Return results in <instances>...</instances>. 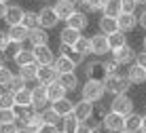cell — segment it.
<instances>
[{"instance_id": "3", "label": "cell", "mask_w": 146, "mask_h": 133, "mask_svg": "<svg viewBox=\"0 0 146 133\" xmlns=\"http://www.w3.org/2000/svg\"><path fill=\"white\" fill-rule=\"evenodd\" d=\"M110 110L117 112V114H121V116H129V114L133 112V99H131L127 93L114 95L112 101H110Z\"/></svg>"}, {"instance_id": "20", "label": "cell", "mask_w": 146, "mask_h": 133, "mask_svg": "<svg viewBox=\"0 0 146 133\" xmlns=\"http://www.w3.org/2000/svg\"><path fill=\"white\" fill-rule=\"evenodd\" d=\"M83 36V34L78 32V30H74V28H64L62 32H59V44H66V47H74L76 44V40Z\"/></svg>"}, {"instance_id": "33", "label": "cell", "mask_w": 146, "mask_h": 133, "mask_svg": "<svg viewBox=\"0 0 146 133\" xmlns=\"http://www.w3.org/2000/svg\"><path fill=\"white\" fill-rule=\"evenodd\" d=\"M72 49H74V51H78V53H80V55H85V57H87V55H91V38L80 36Z\"/></svg>"}, {"instance_id": "25", "label": "cell", "mask_w": 146, "mask_h": 133, "mask_svg": "<svg viewBox=\"0 0 146 133\" xmlns=\"http://www.w3.org/2000/svg\"><path fill=\"white\" fill-rule=\"evenodd\" d=\"M125 131H129V133H140L142 131V114L131 112L129 116H125Z\"/></svg>"}, {"instance_id": "14", "label": "cell", "mask_w": 146, "mask_h": 133, "mask_svg": "<svg viewBox=\"0 0 146 133\" xmlns=\"http://www.w3.org/2000/svg\"><path fill=\"white\" fill-rule=\"evenodd\" d=\"M23 15H26V11H23L19 4H9L7 15H4V21H7V25H19L23 21Z\"/></svg>"}, {"instance_id": "41", "label": "cell", "mask_w": 146, "mask_h": 133, "mask_svg": "<svg viewBox=\"0 0 146 133\" xmlns=\"http://www.w3.org/2000/svg\"><path fill=\"white\" fill-rule=\"evenodd\" d=\"M23 87H26V80H23V78H21V76H19V74H17V76H15V78L11 80V85H9V87H7V89H9V91H11V93H15V91H19V89H23Z\"/></svg>"}, {"instance_id": "16", "label": "cell", "mask_w": 146, "mask_h": 133, "mask_svg": "<svg viewBox=\"0 0 146 133\" xmlns=\"http://www.w3.org/2000/svg\"><path fill=\"white\" fill-rule=\"evenodd\" d=\"M9 36H11V42H17V44H23L28 40L30 36V30L26 28L23 23H19V25H9Z\"/></svg>"}, {"instance_id": "62", "label": "cell", "mask_w": 146, "mask_h": 133, "mask_svg": "<svg viewBox=\"0 0 146 133\" xmlns=\"http://www.w3.org/2000/svg\"><path fill=\"white\" fill-rule=\"evenodd\" d=\"M140 133H142V131H140Z\"/></svg>"}, {"instance_id": "6", "label": "cell", "mask_w": 146, "mask_h": 133, "mask_svg": "<svg viewBox=\"0 0 146 133\" xmlns=\"http://www.w3.org/2000/svg\"><path fill=\"white\" fill-rule=\"evenodd\" d=\"M95 114V106L93 101H87V99H80L74 104V118L78 122H89V118Z\"/></svg>"}, {"instance_id": "30", "label": "cell", "mask_w": 146, "mask_h": 133, "mask_svg": "<svg viewBox=\"0 0 146 133\" xmlns=\"http://www.w3.org/2000/svg\"><path fill=\"white\" fill-rule=\"evenodd\" d=\"M19 76H21L26 83H32V80L38 78V64H30V66H23L19 68Z\"/></svg>"}, {"instance_id": "46", "label": "cell", "mask_w": 146, "mask_h": 133, "mask_svg": "<svg viewBox=\"0 0 146 133\" xmlns=\"http://www.w3.org/2000/svg\"><path fill=\"white\" fill-rule=\"evenodd\" d=\"M135 64H138V66H142V68L146 70V51H142V53H138V55H135Z\"/></svg>"}, {"instance_id": "24", "label": "cell", "mask_w": 146, "mask_h": 133, "mask_svg": "<svg viewBox=\"0 0 146 133\" xmlns=\"http://www.w3.org/2000/svg\"><path fill=\"white\" fill-rule=\"evenodd\" d=\"M51 108L64 118V116H68V114H74V101L68 99V97H64V99H59V101H53Z\"/></svg>"}, {"instance_id": "39", "label": "cell", "mask_w": 146, "mask_h": 133, "mask_svg": "<svg viewBox=\"0 0 146 133\" xmlns=\"http://www.w3.org/2000/svg\"><path fill=\"white\" fill-rule=\"evenodd\" d=\"M106 2H108V0H87V2H85L83 7L87 9L89 13H98V11H104Z\"/></svg>"}, {"instance_id": "12", "label": "cell", "mask_w": 146, "mask_h": 133, "mask_svg": "<svg viewBox=\"0 0 146 133\" xmlns=\"http://www.w3.org/2000/svg\"><path fill=\"white\" fill-rule=\"evenodd\" d=\"M135 55H138V53H135V51H133L131 47H129V44H125L123 49L112 51V57L117 59L121 66H131L133 61H135Z\"/></svg>"}, {"instance_id": "4", "label": "cell", "mask_w": 146, "mask_h": 133, "mask_svg": "<svg viewBox=\"0 0 146 133\" xmlns=\"http://www.w3.org/2000/svg\"><path fill=\"white\" fill-rule=\"evenodd\" d=\"M102 125L106 129V133H119V131L125 129V116H121V114L110 110L106 116H102Z\"/></svg>"}, {"instance_id": "60", "label": "cell", "mask_w": 146, "mask_h": 133, "mask_svg": "<svg viewBox=\"0 0 146 133\" xmlns=\"http://www.w3.org/2000/svg\"><path fill=\"white\" fill-rule=\"evenodd\" d=\"M119 133H129V131H125V129H123V131H119Z\"/></svg>"}, {"instance_id": "48", "label": "cell", "mask_w": 146, "mask_h": 133, "mask_svg": "<svg viewBox=\"0 0 146 133\" xmlns=\"http://www.w3.org/2000/svg\"><path fill=\"white\" fill-rule=\"evenodd\" d=\"M138 25L142 30H146V9H142V13L138 15Z\"/></svg>"}, {"instance_id": "18", "label": "cell", "mask_w": 146, "mask_h": 133, "mask_svg": "<svg viewBox=\"0 0 146 133\" xmlns=\"http://www.w3.org/2000/svg\"><path fill=\"white\" fill-rule=\"evenodd\" d=\"M15 61V66L17 68H23V66H30V64H36V57H34V49H26V47H21L19 49V53L13 57Z\"/></svg>"}, {"instance_id": "49", "label": "cell", "mask_w": 146, "mask_h": 133, "mask_svg": "<svg viewBox=\"0 0 146 133\" xmlns=\"http://www.w3.org/2000/svg\"><path fill=\"white\" fill-rule=\"evenodd\" d=\"M76 133H91V125H89V122H80Z\"/></svg>"}, {"instance_id": "37", "label": "cell", "mask_w": 146, "mask_h": 133, "mask_svg": "<svg viewBox=\"0 0 146 133\" xmlns=\"http://www.w3.org/2000/svg\"><path fill=\"white\" fill-rule=\"evenodd\" d=\"M42 125H44V122H42V118H40V112H36V114H34L32 118L26 122V127H28L32 133H38L40 129H42Z\"/></svg>"}, {"instance_id": "54", "label": "cell", "mask_w": 146, "mask_h": 133, "mask_svg": "<svg viewBox=\"0 0 146 133\" xmlns=\"http://www.w3.org/2000/svg\"><path fill=\"white\" fill-rule=\"evenodd\" d=\"M4 66H7V64H4V57H2V55H0V70H2Z\"/></svg>"}, {"instance_id": "47", "label": "cell", "mask_w": 146, "mask_h": 133, "mask_svg": "<svg viewBox=\"0 0 146 133\" xmlns=\"http://www.w3.org/2000/svg\"><path fill=\"white\" fill-rule=\"evenodd\" d=\"M91 133H106V129H104L102 120L100 122H91Z\"/></svg>"}, {"instance_id": "59", "label": "cell", "mask_w": 146, "mask_h": 133, "mask_svg": "<svg viewBox=\"0 0 146 133\" xmlns=\"http://www.w3.org/2000/svg\"><path fill=\"white\" fill-rule=\"evenodd\" d=\"M57 133H66V131H64V129H57Z\"/></svg>"}, {"instance_id": "45", "label": "cell", "mask_w": 146, "mask_h": 133, "mask_svg": "<svg viewBox=\"0 0 146 133\" xmlns=\"http://www.w3.org/2000/svg\"><path fill=\"white\" fill-rule=\"evenodd\" d=\"M95 110H98V114H100V118H102V116H106V114H108V112H110V108H108V106H106V101H98V108H95Z\"/></svg>"}, {"instance_id": "10", "label": "cell", "mask_w": 146, "mask_h": 133, "mask_svg": "<svg viewBox=\"0 0 146 133\" xmlns=\"http://www.w3.org/2000/svg\"><path fill=\"white\" fill-rule=\"evenodd\" d=\"M34 57H36V64H38V66H53V64H55L53 49L49 47V44L34 47Z\"/></svg>"}, {"instance_id": "40", "label": "cell", "mask_w": 146, "mask_h": 133, "mask_svg": "<svg viewBox=\"0 0 146 133\" xmlns=\"http://www.w3.org/2000/svg\"><path fill=\"white\" fill-rule=\"evenodd\" d=\"M13 78H15V74L11 72V68H7V66H4V68L0 70V85H2V87H9Z\"/></svg>"}, {"instance_id": "43", "label": "cell", "mask_w": 146, "mask_h": 133, "mask_svg": "<svg viewBox=\"0 0 146 133\" xmlns=\"http://www.w3.org/2000/svg\"><path fill=\"white\" fill-rule=\"evenodd\" d=\"M138 0H123V13H133L135 15V11H138Z\"/></svg>"}, {"instance_id": "31", "label": "cell", "mask_w": 146, "mask_h": 133, "mask_svg": "<svg viewBox=\"0 0 146 133\" xmlns=\"http://www.w3.org/2000/svg\"><path fill=\"white\" fill-rule=\"evenodd\" d=\"M15 104L17 106H32V89L23 87V89L15 91Z\"/></svg>"}, {"instance_id": "61", "label": "cell", "mask_w": 146, "mask_h": 133, "mask_svg": "<svg viewBox=\"0 0 146 133\" xmlns=\"http://www.w3.org/2000/svg\"><path fill=\"white\" fill-rule=\"evenodd\" d=\"M0 2H4V4H7V0H0Z\"/></svg>"}, {"instance_id": "22", "label": "cell", "mask_w": 146, "mask_h": 133, "mask_svg": "<svg viewBox=\"0 0 146 133\" xmlns=\"http://www.w3.org/2000/svg\"><path fill=\"white\" fill-rule=\"evenodd\" d=\"M98 28H100V32H102V34L110 36V34L119 32V21L114 17H106V15H102L100 21H98Z\"/></svg>"}, {"instance_id": "32", "label": "cell", "mask_w": 146, "mask_h": 133, "mask_svg": "<svg viewBox=\"0 0 146 133\" xmlns=\"http://www.w3.org/2000/svg\"><path fill=\"white\" fill-rule=\"evenodd\" d=\"M40 118H42L44 125H55V127H57V122H62V116H59L53 108L42 110V112H40Z\"/></svg>"}, {"instance_id": "53", "label": "cell", "mask_w": 146, "mask_h": 133, "mask_svg": "<svg viewBox=\"0 0 146 133\" xmlns=\"http://www.w3.org/2000/svg\"><path fill=\"white\" fill-rule=\"evenodd\" d=\"M17 133H32V131H30L28 127H19V131H17Z\"/></svg>"}, {"instance_id": "29", "label": "cell", "mask_w": 146, "mask_h": 133, "mask_svg": "<svg viewBox=\"0 0 146 133\" xmlns=\"http://www.w3.org/2000/svg\"><path fill=\"white\" fill-rule=\"evenodd\" d=\"M108 44H110V51H117V49H123L125 44H127V34L125 32H114L108 36Z\"/></svg>"}, {"instance_id": "11", "label": "cell", "mask_w": 146, "mask_h": 133, "mask_svg": "<svg viewBox=\"0 0 146 133\" xmlns=\"http://www.w3.org/2000/svg\"><path fill=\"white\" fill-rule=\"evenodd\" d=\"M38 85H51L55 80H59V72L55 70V66H38Z\"/></svg>"}, {"instance_id": "27", "label": "cell", "mask_w": 146, "mask_h": 133, "mask_svg": "<svg viewBox=\"0 0 146 133\" xmlns=\"http://www.w3.org/2000/svg\"><path fill=\"white\" fill-rule=\"evenodd\" d=\"M59 83L66 87V91H76L80 80H78L76 72H68V74H59Z\"/></svg>"}, {"instance_id": "57", "label": "cell", "mask_w": 146, "mask_h": 133, "mask_svg": "<svg viewBox=\"0 0 146 133\" xmlns=\"http://www.w3.org/2000/svg\"><path fill=\"white\" fill-rule=\"evenodd\" d=\"M142 47H144V51H146V36L142 38Z\"/></svg>"}, {"instance_id": "21", "label": "cell", "mask_w": 146, "mask_h": 133, "mask_svg": "<svg viewBox=\"0 0 146 133\" xmlns=\"http://www.w3.org/2000/svg\"><path fill=\"white\" fill-rule=\"evenodd\" d=\"M55 70H57L59 74H68V72H74V68H76V64H74L72 59L68 57V55H64V53H59L57 57H55Z\"/></svg>"}, {"instance_id": "55", "label": "cell", "mask_w": 146, "mask_h": 133, "mask_svg": "<svg viewBox=\"0 0 146 133\" xmlns=\"http://www.w3.org/2000/svg\"><path fill=\"white\" fill-rule=\"evenodd\" d=\"M74 2H76V4H80V7H83V4L87 2V0H74Z\"/></svg>"}, {"instance_id": "19", "label": "cell", "mask_w": 146, "mask_h": 133, "mask_svg": "<svg viewBox=\"0 0 146 133\" xmlns=\"http://www.w3.org/2000/svg\"><path fill=\"white\" fill-rule=\"evenodd\" d=\"M68 28H74V30H78V32H85L87 30V25H89V17H87V13H83V11H76L72 15V17L66 21Z\"/></svg>"}, {"instance_id": "17", "label": "cell", "mask_w": 146, "mask_h": 133, "mask_svg": "<svg viewBox=\"0 0 146 133\" xmlns=\"http://www.w3.org/2000/svg\"><path fill=\"white\" fill-rule=\"evenodd\" d=\"M127 78L131 80V85H142V83H146V70L142 68V66H138L133 61L131 66H127Z\"/></svg>"}, {"instance_id": "51", "label": "cell", "mask_w": 146, "mask_h": 133, "mask_svg": "<svg viewBox=\"0 0 146 133\" xmlns=\"http://www.w3.org/2000/svg\"><path fill=\"white\" fill-rule=\"evenodd\" d=\"M7 7H9V4L0 2V19H4V15H7Z\"/></svg>"}, {"instance_id": "8", "label": "cell", "mask_w": 146, "mask_h": 133, "mask_svg": "<svg viewBox=\"0 0 146 133\" xmlns=\"http://www.w3.org/2000/svg\"><path fill=\"white\" fill-rule=\"evenodd\" d=\"M53 9H55V13H57L59 21H68V19L76 13V2H74V0H57V2L53 4Z\"/></svg>"}, {"instance_id": "42", "label": "cell", "mask_w": 146, "mask_h": 133, "mask_svg": "<svg viewBox=\"0 0 146 133\" xmlns=\"http://www.w3.org/2000/svg\"><path fill=\"white\" fill-rule=\"evenodd\" d=\"M9 47H11V36H9L7 30H0V53L7 51Z\"/></svg>"}, {"instance_id": "38", "label": "cell", "mask_w": 146, "mask_h": 133, "mask_svg": "<svg viewBox=\"0 0 146 133\" xmlns=\"http://www.w3.org/2000/svg\"><path fill=\"white\" fill-rule=\"evenodd\" d=\"M15 93H11V91H4L2 95H0V108H15Z\"/></svg>"}, {"instance_id": "28", "label": "cell", "mask_w": 146, "mask_h": 133, "mask_svg": "<svg viewBox=\"0 0 146 133\" xmlns=\"http://www.w3.org/2000/svg\"><path fill=\"white\" fill-rule=\"evenodd\" d=\"M119 72H121V64L114 57L102 59V78L104 76H110V74H119Z\"/></svg>"}, {"instance_id": "15", "label": "cell", "mask_w": 146, "mask_h": 133, "mask_svg": "<svg viewBox=\"0 0 146 133\" xmlns=\"http://www.w3.org/2000/svg\"><path fill=\"white\" fill-rule=\"evenodd\" d=\"M28 42L34 47H42V44H49V30L44 28H34L30 30V36H28Z\"/></svg>"}, {"instance_id": "36", "label": "cell", "mask_w": 146, "mask_h": 133, "mask_svg": "<svg viewBox=\"0 0 146 133\" xmlns=\"http://www.w3.org/2000/svg\"><path fill=\"white\" fill-rule=\"evenodd\" d=\"M0 122H17L15 108H0Z\"/></svg>"}, {"instance_id": "23", "label": "cell", "mask_w": 146, "mask_h": 133, "mask_svg": "<svg viewBox=\"0 0 146 133\" xmlns=\"http://www.w3.org/2000/svg\"><path fill=\"white\" fill-rule=\"evenodd\" d=\"M66 87H64L59 80H55V83H51V85H47V95H49V101H59V99H64L66 97Z\"/></svg>"}, {"instance_id": "5", "label": "cell", "mask_w": 146, "mask_h": 133, "mask_svg": "<svg viewBox=\"0 0 146 133\" xmlns=\"http://www.w3.org/2000/svg\"><path fill=\"white\" fill-rule=\"evenodd\" d=\"M49 104H51V101H49V95H47V87L36 85L32 89V108L36 112H42V110H47Z\"/></svg>"}, {"instance_id": "58", "label": "cell", "mask_w": 146, "mask_h": 133, "mask_svg": "<svg viewBox=\"0 0 146 133\" xmlns=\"http://www.w3.org/2000/svg\"><path fill=\"white\" fill-rule=\"evenodd\" d=\"M138 4H142V7H146V0H138Z\"/></svg>"}, {"instance_id": "13", "label": "cell", "mask_w": 146, "mask_h": 133, "mask_svg": "<svg viewBox=\"0 0 146 133\" xmlns=\"http://www.w3.org/2000/svg\"><path fill=\"white\" fill-rule=\"evenodd\" d=\"M117 21H119V30H121V32L129 34V32H133V30L138 28V15H133V13H121L117 17Z\"/></svg>"}, {"instance_id": "9", "label": "cell", "mask_w": 146, "mask_h": 133, "mask_svg": "<svg viewBox=\"0 0 146 133\" xmlns=\"http://www.w3.org/2000/svg\"><path fill=\"white\" fill-rule=\"evenodd\" d=\"M38 17H40V28H44V30H53L59 23V17L53 7H42L38 11Z\"/></svg>"}, {"instance_id": "1", "label": "cell", "mask_w": 146, "mask_h": 133, "mask_svg": "<svg viewBox=\"0 0 146 133\" xmlns=\"http://www.w3.org/2000/svg\"><path fill=\"white\" fill-rule=\"evenodd\" d=\"M104 95H106V85L102 78H87V83L80 87V99L98 104L104 99Z\"/></svg>"}, {"instance_id": "7", "label": "cell", "mask_w": 146, "mask_h": 133, "mask_svg": "<svg viewBox=\"0 0 146 133\" xmlns=\"http://www.w3.org/2000/svg\"><path fill=\"white\" fill-rule=\"evenodd\" d=\"M110 51V44H108V36L106 34H93L91 36V55L95 57H104V55H108Z\"/></svg>"}, {"instance_id": "26", "label": "cell", "mask_w": 146, "mask_h": 133, "mask_svg": "<svg viewBox=\"0 0 146 133\" xmlns=\"http://www.w3.org/2000/svg\"><path fill=\"white\" fill-rule=\"evenodd\" d=\"M121 13H123V0H108L106 7H104V11H102V15L114 17V19H117Z\"/></svg>"}, {"instance_id": "44", "label": "cell", "mask_w": 146, "mask_h": 133, "mask_svg": "<svg viewBox=\"0 0 146 133\" xmlns=\"http://www.w3.org/2000/svg\"><path fill=\"white\" fill-rule=\"evenodd\" d=\"M19 125L17 122H0V133H17Z\"/></svg>"}, {"instance_id": "52", "label": "cell", "mask_w": 146, "mask_h": 133, "mask_svg": "<svg viewBox=\"0 0 146 133\" xmlns=\"http://www.w3.org/2000/svg\"><path fill=\"white\" fill-rule=\"evenodd\" d=\"M142 133H146V114L142 116Z\"/></svg>"}, {"instance_id": "56", "label": "cell", "mask_w": 146, "mask_h": 133, "mask_svg": "<svg viewBox=\"0 0 146 133\" xmlns=\"http://www.w3.org/2000/svg\"><path fill=\"white\" fill-rule=\"evenodd\" d=\"M4 91H7V87H2V85H0V95H2Z\"/></svg>"}, {"instance_id": "2", "label": "cell", "mask_w": 146, "mask_h": 133, "mask_svg": "<svg viewBox=\"0 0 146 133\" xmlns=\"http://www.w3.org/2000/svg\"><path fill=\"white\" fill-rule=\"evenodd\" d=\"M104 85H106V93H112V95H123L131 89V80L127 78V74L119 72V74H110V76H104Z\"/></svg>"}, {"instance_id": "35", "label": "cell", "mask_w": 146, "mask_h": 133, "mask_svg": "<svg viewBox=\"0 0 146 133\" xmlns=\"http://www.w3.org/2000/svg\"><path fill=\"white\" fill-rule=\"evenodd\" d=\"M78 125H80V122L74 118V114H68V116H64V118H62V129L66 133H76Z\"/></svg>"}, {"instance_id": "34", "label": "cell", "mask_w": 146, "mask_h": 133, "mask_svg": "<svg viewBox=\"0 0 146 133\" xmlns=\"http://www.w3.org/2000/svg\"><path fill=\"white\" fill-rule=\"evenodd\" d=\"M23 25H26L28 30H34V28H40V17L36 11H26V15H23Z\"/></svg>"}, {"instance_id": "50", "label": "cell", "mask_w": 146, "mask_h": 133, "mask_svg": "<svg viewBox=\"0 0 146 133\" xmlns=\"http://www.w3.org/2000/svg\"><path fill=\"white\" fill-rule=\"evenodd\" d=\"M38 133H57V127L55 125H42V129H40Z\"/></svg>"}]
</instances>
